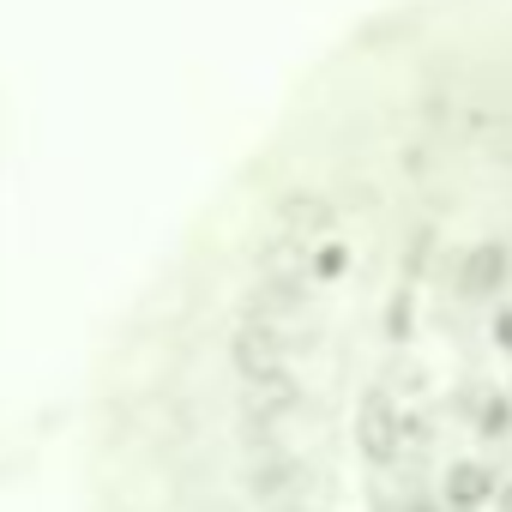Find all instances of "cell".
<instances>
[{"label": "cell", "mask_w": 512, "mask_h": 512, "mask_svg": "<svg viewBox=\"0 0 512 512\" xmlns=\"http://www.w3.org/2000/svg\"><path fill=\"white\" fill-rule=\"evenodd\" d=\"M500 494V470L488 464V452H458L440 470V512H488Z\"/></svg>", "instance_id": "1"}, {"label": "cell", "mask_w": 512, "mask_h": 512, "mask_svg": "<svg viewBox=\"0 0 512 512\" xmlns=\"http://www.w3.org/2000/svg\"><path fill=\"white\" fill-rule=\"evenodd\" d=\"M278 512H284V506H278Z\"/></svg>", "instance_id": "2"}]
</instances>
